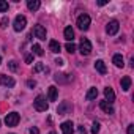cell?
Listing matches in <instances>:
<instances>
[{
	"instance_id": "1",
	"label": "cell",
	"mask_w": 134,
	"mask_h": 134,
	"mask_svg": "<svg viewBox=\"0 0 134 134\" xmlns=\"http://www.w3.org/2000/svg\"><path fill=\"white\" fill-rule=\"evenodd\" d=\"M33 106H35V109H36L38 112H44V110H47V107H49V104L46 103V98H44L43 95H40V96L35 98Z\"/></svg>"
},
{
	"instance_id": "2",
	"label": "cell",
	"mask_w": 134,
	"mask_h": 134,
	"mask_svg": "<svg viewBox=\"0 0 134 134\" xmlns=\"http://www.w3.org/2000/svg\"><path fill=\"white\" fill-rule=\"evenodd\" d=\"M90 22H92V19H90L88 14H81V16L77 18V27H79L81 30H88Z\"/></svg>"
},
{
	"instance_id": "3",
	"label": "cell",
	"mask_w": 134,
	"mask_h": 134,
	"mask_svg": "<svg viewBox=\"0 0 134 134\" xmlns=\"http://www.w3.org/2000/svg\"><path fill=\"white\" fill-rule=\"evenodd\" d=\"M19 120H21V117H19V114L18 112H10L7 117H5V123H7V126H16L18 123H19Z\"/></svg>"
},
{
	"instance_id": "4",
	"label": "cell",
	"mask_w": 134,
	"mask_h": 134,
	"mask_svg": "<svg viewBox=\"0 0 134 134\" xmlns=\"http://www.w3.org/2000/svg\"><path fill=\"white\" fill-rule=\"evenodd\" d=\"M71 110H73V104H71L70 101H63V103L58 104V107H57V114H58V115L70 114Z\"/></svg>"
},
{
	"instance_id": "5",
	"label": "cell",
	"mask_w": 134,
	"mask_h": 134,
	"mask_svg": "<svg viewBox=\"0 0 134 134\" xmlns=\"http://www.w3.org/2000/svg\"><path fill=\"white\" fill-rule=\"evenodd\" d=\"M25 25H27V19H25V16H22V14L16 16V19H14V30H16V32H21V30L25 29Z\"/></svg>"
},
{
	"instance_id": "6",
	"label": "cell",
	"mask_w": 134,
	"mask_h": 134,
	"mask_svg": "<svg viewBox=\"0 0 134 134\" xmlns=\"http://www.w3.org/2000/svg\"><path fill=\"white\" fill-rule=\"evenodd\" d=\"M79 49H81V54H82V55H90V54H92V43H90L87 38H82Z\"/></svg>"
},
{
	"instance_id": "7",
	"label": "cell",
	"mask_w": 134,
	"mask_h": 134,
	"mask_svg": "<svg viewBox=\"0 0 134 134\" xmlns=\"http://www.w3.org/2000/svg\"><path fill=\"white\" fill-rule=\"evenodd\" d=\"M118 29H120L118 21H110V22L107 24V27H106V32H107L109 35H115V33L118 32Z\"/></svg>"
},
{
	"instance_id": "8",
	"label": "cell",
	"mask_w": 134,
	"mask_h": 134,
	"mask_svg": "<svg viewBox=\"0 0 134 134\" xmlns=\"http://www.w3.org/2000/svg\"><path fill=\"white\" fill-rule=\"evenodd\" d=\"M60 128H62V132H63V134H73V132H74V125H73V121H63Z\"/></svg>"
},
{
	"instance_id": "9",
	"label": "cell",
	"mask_w": 134,
	"mask_h": 134,
	"mask_svg": "<svg viewBox=\"0 0 134 134\" xmlns=\"http://www.w3.org/2000/svg\"><path fill=\"white\" fill-rule=\"evenodd\" d=\"M33 35L40 40H46V29L43 25H35L33 27Z\"/></svg>"
},
{
	"instance_id": "10",
	"label": "cell",
	"mask_w": 134,
	"mask_h": 134,
	"mask_svg": "<svg viewBox=\"0 0 134 134\" xmlns=\"http://www.w3.org/2000/svg\"><path fill=\"white\" fill-rule=\"evenodd\" d=\"M95 68H96V71H98L99 74H106V73H107L106 63H104L103 60H96V62H95Z\"/></svg>"
},
{
	"instance_id": "11",
	"label": "cell",
	"mask_w": 134,
	"mask_h": 134,
	"mask_svg": "<svg viewBox=\"0 0 134 134\" xmlns=\"http://www.w3.org/2000/svg\"><path fill=\"white\" fill-rule=\"evenodd\" d=\"M0 85L14 87V79H13V77H8V76H0Z\"/></svg>"
},
{
	"instance_id": "12",
	"label": "cell",
	"mask_w": 134,
	"mask_h": 134,
	"mask_svg": "<svg viewBox=\"0 0 134 134\" xmlns=\"http://www.w3.org/2000/svg\"><path fill=\"white\" fill-rule=\"evenodd\" d=\"M104 96H106V101H109V104L115 101V93H114V90L110 87L104 88Z\"/></svg>"
},
{
	"instance_id": "13",
	"label": "cell",
	"mask_w": 134,
	"mask_h": 134,
	"mask_svg": "<svg viewBox=\"0 0 134 134\" xmlns=\"http://www.w3.org/2000/svg\"><path fill=\"white\" fill-rule=\"evenodd\" d=\"M63 35H65V40L68 41V43H71V41L74 40V30H73L71 27H66L65 32H63Z\"/></svg>"
},
{
	"instance_id": "14",
	"label": "cell",
	"mask_w": 134,
	"mask_h": 134,
	"mask_svg": "<svg viewBox=\"0 0 134 134\" xmlns=\"http://www.w3.org/2000/svg\"><path fill=\"white\" fill-rule=\"evenodd\" d=\"M57 92H58V88L57 87H49V92H47V99L49 101H55L57 99Z\"/></svg>"
},
{
	"instance_id": "15",
	"label": "cell",
	"mask_w": 134,
	"mask_h": 134,
	"mask_svg": "<svg viewBox=\"0 0 134 134\" xmlns=\"http://www.w3.org/2000/svg\"><path fill=\"white\" fill-rule=\"evenodd\" d=\"M99 107H101L106 114H114V107H112V104H109L107 101H101V103H99Z\"/></svg>"
},
{
	"instance_id": "16",
	"label": "cell",
	"mask_w": 134,
	"mask_h": 134,
	"mask_svg": "<svg viewBox=\"0 0 134 134\" xmlns=\"http://www.w3.org/2000/svg\"><path fill=\"white\" fill-rule=\"evenodd\" d=\"M112 62H114L115 66H118V68H123V65H125V60H123V57L120 54H115L114 58H112Z\"/></svg>"
},
{
	"instance_id": "17",
	"label": "cell",
	"mask_w": 134,
	"mask_h": 134,
	"mask_svg": "<svg viewBox=\"0 0 134 134\" xmlns=\"http://www.w3.org/2000/svg\"><path fill=\"white\" fill-rule=\"evenodd\" d=\"M120 84H121V90H125V92L129 90V88H131V77H129V76H125Z\"/></svg>"
},
{
	"instance_id": "18",
	"label": "cell",
	"mask_w": 134,
	"mask_h": 134,
	"mask_svg": "<svg viewBox=\"0 0 134 134\" xmlns=\"http://www.w3.org/2000/svg\"><path fill=\"white\" fill-rule=\"evenodd\" d=\"M40 0H29V2H27V7H29V10L30 11H36L38 8H40Z\"/></svg>"
},
{
	"instance_id": "19",
	"label": "cell",
	"mask_w": 134,
	"mask_h": 134,
	"mask_svg": "<svg viewBox=\"0 0 134 134\" xmlns=\"http://www.w3.org/2000/svg\"><path fill=\"white\" fill-rule=\"evenodd\" d=\"M49 49L52 51V52H60V44H58V41H55V40H51L49 41Z\"/></svg>"
},
{
	"instance_id": "20",
	"label": "cell",
	"mask_w": 134,
	"mask_h": 134,
	"mask_svg": "<svg viewBox=\"0 0 134 134\" xmlns=\"http://www.w3.org/2000/svg\"><path fill=\"white\" fill-rule=\"evenodd\" d=\"M54 79H55L57 82H62V84H63V82H70V81H71V76H68V74H57Z\"/></svg>"
},
{
	"instance_id": "21",
	"label": "cell",
	"mask_w": 134,
	"mask_h": 134,
	"mask_svg": "<svg viewBox=\"0 0 134 134\" xmlns=\"http://www.w3.org/2000/svg\"><path fill=\"white\" fill-rule=\"evenodd\" d=\"M96 96H98V90H96V88H95V87H92V88H90V90H88V93H87V95H85V98H87V99H88V101H92V99H95V98H96Z\"/></svg>"
},
{
	"instance_id": "22",
	"label": "cell",
	"mask_w": 134,
	"mask_h": 134,
	"mask_svg": "<svg viewBox=\"0 0 134 134\" xmlns=\"http://www.w3.org/2000/svg\"><path fill=\"white\" fill-rule=\"evenodd\" d=\"M32 51H33V54H35V55H38V57H41V55L44 54V51H43V47H41L40 44H33Z\"/></svg>"
},
{
	"instance_id": "23",
	"label": "cell",
	"mask_w": 134,
	"mask_h": 134,
	"mask_svg": "<svg viewBox=\"0 0 134 134\" xmlns=\"http://www.w3.org/2000/svg\"><path fill=\"white\" fill-rule=\"evenodd\" d=\"M5 11H8V3L0 0V13H5Z\"/></svg>"
},
{
	"instance_id": "24",
	"label": "cell",
	"mask_w": 134,
	"mask_h": 134,
	"mask_svg": "<svg viewBox=\"0 0 134 134\" xmlns=\"http://www.w3.org/2000/svg\"><path fill=\"white\" fill-rule=\"evenodd\" d=\"M65 47H66V51H68L70 54H73V52H76V46H74L73 43H68V44H66V46H65Z\"/></svg>"
},
{
	"instance_id": "25",
	"label": "cell",
	"mask_w": 134,
	"mask_h": 134,
	"mask_svg": "<svg viewBox=\"0 0 134 134\" xmlns=\"http://www.w3.org/2000/svg\"><path fill=\"white\" fill-rule=\"evenodd\" d=\"M8 68H10L11 71H16V70H18V62H14V60H11V62L8 63Z\"/></svg>"
},
{
	"instance_id": "26",
	"label": "cell",
	"mask_w": 134,
	"mask_h": 134,
	"mask_svg": "<svg viewBox=\"0 0 134 134\" xmlns=\"http://www.w3.org/2000/svg\"><path fill=\"white\" fill-rule=\"evenodd\" d=\"M98 132H99V123L95 121L93 126H92V134H98Z\"/></svg>"
},
{
	"instance_id": "27",
	"label": "cell",
	"mask_w": 134,
	"mask_h": 134,
	"mask_svg": "<svg viewBox=\"0 0 134 134\" xmlns=\"http://www.w3.org/2000/svg\"><path fill=\"white\" fill-rule=\"evenodd\" d=\"M8 24H10V19H8V18H3L2 21H0V27H2V29H7Z\"/></svg>"
},
{
	"instance_id": "28",
	"label": "cell",
	"mask_w": 134,
	"mask_h": 134,
	"mask_svg": "<svg viewBox=\"0 0 134 134\" xmlns=\"http://www.w3.org/2000/svg\"><path fill=\"white\" fill-rule=\"evenodd\" d=\"M44 70V65L43 63H36V66L33 68V73H38V71H43Z\"/></svg>"
},
{
	"instance_id": "29",
	"label": "cell",
	"mask_w": 134,
	"mask_h": 134,
	"mask_svg": "<svg viewBox=\"0 0 134 134\" xmlns=\"http://www.w3.org/2000/svg\"><path fill=\"white\" fill-rule=\"evenodd\" d=\"M27 85H29L30 88H33V87L36 85V82H35V81H27Z\"/></svg>"
},
{
	"instance_id": "30",
	"label": "cell",
	"mask_w": 134,
	"mask_h": 134,
	"mask_svg": "<svg viewBox=\"0 0 134 134\" xmlns=\"http://www.w3.org/2000/svg\"><path fill=\"white\" fill-rule=\"evenodd\" d=\"M128 134H134V125H129L128 126Z\"/></svg>"
},
{
	"instance_id": "31",
	"label": "cell",
	"mask_w": 134,
	"mask_h": 134,
	"mask_svg": "<svg viewBox=\"0 0 134 134\" xmlns=\"http://www.w3.org/2000/svg\"><path fill=\"white\" fill-rule=\"evenodd\" d=\"M30 134H40V131H38V128H36V126H33V128L30 129Z\"/></svg>"
},
{
	"instance_id": "32",
	"label": "cell",
	"mask_w": 134,
	"mask_h": 134,
	"mask_svg": "<svg viewBox=\"0 0 134 134\" xmlns=\"http://www.w3.org/2000/svg\"><path fill=\"white\" fill-rule=\"evenodd\" d=\"M32 60H33V55H32V54L25 57V62H27V63H32Z\"/></svg>"
},
{
	"instance_id": "33",
	"label": "cell",
	"mask_w": 134,
	"mask_h": 134,
	"mask_svg": "<svg viewBox=\"0 0 134 134\" xmlns=\"http://www.w3.org/2000/svg\"><path fill=\"white\" fill-rule=\"evenodd\" d=\"M79 134H87V131H85L84 126H79Z\"/></svg>"
},
{
	"instance_id": "34",
	"label": "cell",
	"mask_w": 134,
	"mask_h": 134,
	"mask_svg": "<svg viewBox=\"0 0 134 134\" xmlns=\"http://www.w3.org/2000/svg\"><path fill=\"white\" fill-rule=\"evenodd\" d=\"M55 63H57V65H63V63H65V62H63V60H62V58H57V60H55Z\"/></svg>"
},
{
	"instance_id": "35",
	"label": "cell",
	"mask_w": 134,
	"mask_h": 134,
	"mask_svg": "<svg viewBox=\"0 0 134 134\" xmlns=\"http://www.w3.org/2000/svg\"><path fill=\"white\" fill-rule=\"evenodd\" d=\"M106 3H107V2H106V0H101V2H98V5H99V7H104Z\"/></svg>"
},
{
	"instance_id": "36",
	"label": "cell",
	"mask_w": 134,
	"mask_h": 134,
	"mask_svg": "<svg viewBox=\"0 0 134 134\" xmlns=\"http://www.w3.org/2000/svg\"><path fill=\"white\" fill-rule=\"evenodd\" d=\"M49 134H55V132H54V131H51V132H49Z\"/></svg>"
},
{
	"instance_id": "37",
	"label": "cell",
	"mask_w": 134,
	"mask_h": 134,
	"mask_svg": "<svg viewBox=\"0 0 134 134\" xmlns=\"http://www.w3.org/2000/svg\"><path fill=\"white\" fill-rule=\"evenodd\" d=\"M0 63H2V57H0Z\"/></svg>"
}]
</instances>
